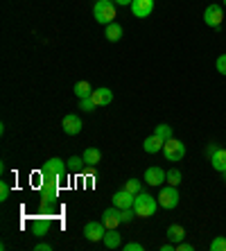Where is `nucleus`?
Here are the masks:
<instances>
[{
	"mask_svg": "<svg viewBox=\"0 0 226 251\" xmlns=\"http://www.w3.org/2000/svg\"><path fill=\"white\" fill-rule=\"evenodd\" d=\"M203 23L208 27H220L224 23V5H208L206 12H203Z\"/></svg>",
	"mask_w": 226,
	"mask_h": 251,
	"instance_id": "obj_6",
	"label": "nucleus"
},
{
	"mask_svg": "<svg viewBox=\"0 0 226 251\" xmlns=\"http://www.w3.org/2000/svg\"><path fill=\"white\" fill-rule=\"evenodd\" d=\"M215 68H217V73L226 75V54H220V57H217V61H215Z\"/></svg>",
	"mask_w": 226,
	"mask_h": 251,
	"instance_id": "obj_28",
	"label": "nucleus"
},
{
	"mask_svg": "<svg viewBox=\"0 0 226 251\" xmlns=\"http://www.w3.org/2000/svg\"><path fill=\"white\" fill-rule=\"evenodd\" d=\"M133 210H136V217H140V220L154 217V213L158 210V199H154L147 193H138L136 201H133Z\"/></svg>",
	"mask_w": 226,
	"mask_h": 251,
	"instance_id": "obj_2",
	"label": "nucleus"
},
{
	"mask_svg": "<svg viewBox=\"0 0 226 251\" xmlns=\"http://www.w3.org/2000/svg\"><path fill=\"white\" fill-rule=\"evenodd\" d=\"M91 100L95 102V106H109L113 102V91L106 86H100V88H93V95Z\"/></svg>",
	"mask_w": 226,
	"mask_h": 251,
	"instance_id": "obj_14",
	"label": "nucleus"
},
{
	"mask_svg": "<svg viewBox=\"0 0 226 251\" xmlns=\"http://www.w3.org/2000/svg\"><path fill=\"white\" fill-rule=\"evenodd\" d=\"M79 109L81 111H86V113H91V111H95L98 106H95V102L91 98H84V100H79Z\"/></svg>",
	"mask_w": 226,
	"mask_h": 251,
	"instance_id": "obj_26",
	"label": "nucleus"
},
{
	"mask_svg": "<svg viewBox=\"0 0 226 251\" xmlns=\"http://www.w3.org/2000/svg\"><path fill=\"white\" fill-rule=\"evenodd\" d=\"M165 235H168L170 242L179 245V242H183V240H186V228L181 226V224H170L168 231H165Z\"/></svg>",
	"mask_w": 226,
	"mask_h": 251,
	"instance_id": "obj_17",
	"label": "nucleus"
},
{
	"mask_svg": "<svg viewBox=\"0 0 226 251\" xmlns=\"http://www.w3.org/2000/svg\"><path fill=\"white\" fill-rule=\"evenodd\" d=\"M181 179H183V175H181V170H176V168L168 170V183H170V186H179Z\"/></svg>",
	"mask_w": 226,
	"mask_h": 251,
	"instance_id": "obj_23",
	"label": "nucleus"
},
{
	"mask_svg": "<svg viewBox=\"0 0 226 251\" xmlns=\"http://www.w3.org/2000/svg\"><path fill=\"white\" fill-rule=\"evenodd\" d=\"M68 172V163L61 161L59 156H52L48 158L46 165L41 168V179H50V181H61Z\"/></svg>",
	"mask_w": 226,
	"mask_h": 251,
	"instance_id": "obj_1",
	"label": "nucleus"
},
{
	"mask_svg": "<svg viewBox=\"0 0 226 251\" xmlns=\"http://www.w3.org/2000/svg\"><path fill=\"white\" fill-rule=\"evenodd\" d=\"M81 156H84V163H86V165H93V168L100 163V161H102V152H100L98 147H88V150L81 154Z\"/></svg>",
	"mask_w": 226,
	"mask_h": 251,
	"instance_id": "obj_20",
	"label": "nucleus"
},
{
	"mask_svg": "<svg viewBox=\"0 0 226 251\" xmlns=\"http://www.w3.org/2000/svg\"><path fill=\"white\" fill-rule=\"evenodd\" d=\"M179 190H176V186H165V188H161V193H158V206L161 208H165V210H172V208H176L179 206Z\"/></svg>",
	"mask_w": 226,
	"mask_h": 251,
	"instance_id": "obj_4",
	"label": "nucleus"
},
{
	"mask_svg": "<svg viewBox=\"0 0 226 251\" xmlns=\"http://www.w3.org/2000/svg\"><path fill=\"white\" fill-rule=\"evenodd\" d=\"M222 175H224V181H226V172H222Z\"/></svg>",
	"mask_w": 226,
	"mask_h": 251,
	"instance_id": "obj_36",
	"label": "nucleus"
},
{
	"mask_svg": "<svg viewBox=\"0 0 226 251\" xmlns=\"http://www.w3.org/2000/svg\"><path fill=\"white\" fill-rule=\"evenodd\" d=\"M192 249H195V247L188 245V242H179V245H176V251H192Z\"/></svg>",
	"mask_w": 226,
	"mask_h": 251,
	"instance_id": "obj_33",
	"label": "nucleus"
},
{
	"mask_svg": "<svg viewBox=\"0 0 226 251\" xmlns=\"http://www.w3.org/2000/svg\"><path fill=\"white\" fill-rule=\"evenodd\" d=\"M93 16L100 25H109L116 21V2L113 0H98L93 7Z\"/></svg>",
	"mask_w": 226,
	"mask_h": 251,
	"instance_id": "obj_3",
	"label": "nucleus"
},
{
	"mask_svg": "<svg viewBox=\"0 0 226 251\" xmlns=\"http://www.w3.org/2000/svg\"><path fill=\"white\" fill-rule=\"evenodd\" d=\"M73 91H75V95H77V98H79V100H84V98H91V95H93V86H91V84H88V82H77Z\"/></svg>",
	"mask_w": 226,
	"mask_h": 251,
	"instance_id": "obj_21",
	"label": "nucleus"
},
{
	"mask_svg": "<svg viewBox=\"0 0 226 251\" xmlns=\"http://www.w3.org/2000/svg\"><path fill=\"white\" fill-rule=\"evenodd\" d=\"M136 217V210L133 208H122V224H129Z\"/></svg>",
	"mask_w": 226,
	"mask_h": 251,
	"instance_id": "obj_29",
	"label": "nucleus"
},
{
	"mask_svg": "<svg viewBox=\"0 0 226 251\" xmlns=\"http://www.w3.org/2000/svg\"><path fill=\"white\" fill-rule=\"evenodd\" d=\"M208 158H210L213 170H217V172H226V150H224V147H217V150H215Z\"/></svg>",
	"mask_w": 226,
	"mask_h": 251,
	"instance_id": "obj_15",
	"label": "nucleus"
},
{
	"mask_svg": "<svg viewBox=\"0 0 226 251\" xmlns=\"http://www.w3.org/2000/svg\"><path fill=\"white\" fill-rule=\"evenodd\" d=\"M122 245V235L118 233V228H106L104 233V247L106 249H118Z\"/></svg>",
	"mask_w": 226,
	"mask_h": 251,
	"instance_id": "obj_18",
	"label": "nucleus"
},
{
	"mask_svg": "<svg viewBox=\"0 0 226 251\" xmlns=\"http://www.w3.org/2000/svg\"><path fill=\"white\" fill-rule=\"evenodd\" d=\"M210 251H226V235H217L210 242Z\"/></svg>",
	"mask_w": 226,
	"mask_h": 251,
	"instance_id": "obj_24",
	"label": "nucleus"
},
{
	"mask_svg": "<svg viewBox=\"0 0 226 251\" xmlns=\"http://www.w3.org/2000/svg\"><path fill=\"white\" fill-rule=\"evenodd\" d=\"M154 134H156L158 138H163V140H170V138H174V136H172V127H170V125H165V123H163V125H158V127L154 129Z\"/></svg>",
	"mask_w": 226,
	"mask_h": 251,
	"instance_id": "obj_22",
	"label": "nucleus"
},
{
	"mask_svg": "<svg viewBox=\"0 0 226 251\" xmlns=\"http://www.w3.org/2000/svg\"><path fill=\"white\" fill-rule=\"evenodd\" d=\"M143 181L147 183V186H161V183L168 181V172L163 168H158V165H151V168L145 170V176H143Z\"/></svg>",
	"mask_w": 226,
	"mask_h": 251,
	"instance_id": "obj_7",
	"label": "nucleus"
},
{
	"mask_svg": "<svg viewBox=\"0 0 226 251\" xmlns=\"http://www.w3.org/2000/svg\"><path fill=\"white\" fill-rule=\"evenodd\" d=\"M104 36H106V39H109L111 43L120 41V39H122V25H120V23H116V21H113V23H109V25H106V32H104Z\"/></svg>",
	"mask_w": 226,
	"mask_h": 251,
	"instance_id": "obj_19",
	"label": "nucleus"
},
{
	"mask_svg": "<svg viewBox=\"0 0 226 251\" xmlns=\"http://www.w3.org/2000/svg\"><path fill=\"white\" fill-rule=\"evenodd\" d=\"M61 127H64V134H68V136H77L81 131V118L77 116V113H68V116L61 120Z\"/></svg>",
	"mask_w": 226,
	"mask_h": 251,
	"instance_id": "obj_10",
	"label": "nucleus"
},
{
	"mask_svg": "<svg viewBox=\"0 0 226 251\" xmlns=\"http://www.w3.org/2000/svg\"><path fill=\"white\" fill-rule=\"evenodd\" d=\"M104 233H106V226L102 222H86V226H84V238H86L88 242L104 240Z\"/></svg>",
	"mask_w": 226,
	"mask_h": 251,
	"instance_id": "obj_8",
	"label": "nucleus"
},
{
	"mask_svg": "<svg viewBox=\"0 0 226 251\" xmlns=\"http://www.w3.org/2000/svg\"><path fill=\"white\" fill-rule=\"evenodd\" d=\"M222 5H224V7H226V0H222Z\"/></svg>",
	"mask_w": 226,
	"mask_h": 251,
	"instance_id": "obj_35",
	"label": "nucleus"
},
{
	"mask_svg": "<svg viewBox=\"0 0 226 251\" xmlns=\"http://www.w3.org/2000/svg\"><path fill=\"white\" fill-rule=\"evenodd\" d=\"M84 156H70L68 158V170H81L84 168Z\"/></svg>",
	"mask_w": 226,
	"mask_h": 251,
	"instance_id": "obj_25",
	"label": "nucleus"
},
{
	"mask_svg": "<svg viewBox=\"0 0 226 251\" xmlns=\"http://www.w3.org/2000/svg\"><path fill=\"white\" fill-rule=\"evenodd\" d=\"M129 7H131V14L136 18H147L154 12V0H133Z\"/></svg>",
	"mask_w": 226,
	"mask_h": 251,
	"instance_id": "obj_13",
	"label": "nucleus"
},
{
	"mask_svg": "<svg viewBox=\"0 0 226 251\" xmlns=\"http://www.w3.org/2000/svg\"><path fill=\"white\" fill-rule=\"evenodd\" d=\"M122 251H143V245L140 242H127V245L122 247Z\"/></svg>",
	"mask_w": 226,
	"mask_h": 251,
	"instance_id": "obj_31",
	"label": "nucleus"
},
{
	"mask_svg": "<svg viewBox=\"0 0 226 251\" xmlns=\"http://www.w3.org/2000/svg\"><path fill=\"white\" fill-rule=\"evenodd\" d=\"M163 145H165V140L158 138L156 134H151L150 138H145V143H143V150H145L147 154H158V152H163Z\"/></svg>",
	"mask_w": 226,
	"mask_h": 251,
	"instance_id": "obj_16",
	"label": "nucleus"
},
{
	"mask_svg": "<svg viewBox=\"0 0 226 251\" xmlns=\"http://www.w3.org/2000/svg\"><path fill=\"white\" fill-rule=\"evenodd\" d=\"M29 228H32V233L39 235V238H43V235L52 228V217H48L46 213H43V217H34L32 220V224H29Z\"/></svg>",
	"mask_w": 226,
	"mask_h": 251,
	"instance_id": "obj_11",
	"label": "nucleus"
},
{
	"mask_svg": "<svg viewBox=\"0 0 226 251\" xmlns=\"http://www.w3.org/2000/svg\"><path fill=\"white\" fill-rule=\"evenodd\" d=\"M9 199V183L0 181V201H7Z\"/></svg>",
	"mask_w": 226,
	"mask_h": 251,
	"instance_id": "obj_30",
	"label": "nucleus"
},
{
	"mask_svg": "<svg viewBox=\"0 0 226 251\" xmlns=\"http://www.w3.org/2000/svg\"><path fill=\"white\" fill-rule=\"evenodd\" d=\"M163 154H165V158H168L170 163H176V161H181V158L186 156V145L176 138H170L163 145Z\"/></svg>",
	"mask_w": 226,
	"mask_h": 251,
	"instance_id": "obj_5",
	"label": "nucleus"
},
{
	"mask_svg": "<svg viewBox=\"0 0 226 251\" xmlns=\"http://www.w3.org/2000/svg\"><path fill=\"white\" fill-rule=\"evenodd\" d=\"M125 188H127L129 193H133V195L143 193V190H140V179H129V181L125 183Z\"/></svg>",
	"mask_w": 226,
	"mask_h": 251,
	"instance_id": "obj_27",
	"label": "nucleus"
},
{
	"mask_svg": "<svg viewBox=\"0 0 226 251\" xmlns=\"http://www.w3.org/2000/svg\"><path fill=\"white\" fill-rule=\"evenodd\" d=\"M34 251H52V245H46V242H39L34 247Z\"/></svg>",
	"mask_w": 226,
	"mask_h": 251,
	"instance_id": "obj_32",
	"label": "nucleus"
},
{
	"mask_svg": "<svg viewBox=\"0 0 226 251\" xmlns=\"http://www.w3.org/2000/svg\"><path fill=\"white\" fill-rule=\"evenodd\" d=\"M113 2H116V5H122V7H127V5H131L133 0H113Z\"/></svg>",
	"mask_w": 226,
	"mask_h": 251,
	"instance_id": "obj_34",
	"label": "nucleus"
},
{
	"mask_svg": "<svg viewBox=\"0 0 226 251\" xmlns=\"http://www.w3.org/2000/svg\"><path fill=\"white\" fill-rule=\"evenodd\" d=\"M102 224H104L106 228H118L122 224V208H106L104 213H102Z\"/></svg>",
	"mask_w": 226,
	"mask_h": 251,
	"instance_id": "obj_12",
	"label": "nucleus"
},
{
	"mask_svg": "<svg viewBox=\"0 0 226 251\" xmlns=\"http://www.w3.org/2000/svg\"><path fill=\"white\" fill-rule=\"evenodd\" d=\"M111 201H113V206H116V208H133L136 195L129 193L127 188H122V190H118V193L111 197Z\"/></svg>",
	"mask_w": 226,
	"mask_h": 251,
	"instance_id": "obj_9",
	"label": "nucleus"
}]
</instances>
